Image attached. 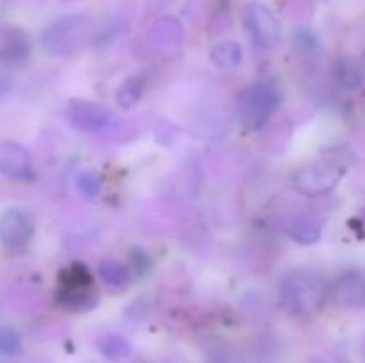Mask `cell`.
Wrapping results in <instances>:
<instances>
[{"label": "cell", "instance_id": "1", "mask_svg": "<svg viewBox=\"0 0 365 363\" xmlns=\"http://www.w3.org/2000/svg\"><path fill=\"white\" fill-rule=\"evenodd\" d=\"M328 299V285L319 273L291 269L280 280V301L294 315H312Z\"/></svg>", "mask_w": 365, "mask_h": 363}, {"label": "cell", "instance_id": "2", "mask_svg": "<svg viewBox=\"0 0 365 363\" xmlns=\"http://www.w3.org/2000/svg\"><path fill=\"white\" fill-rule=\"evenodd\" d=\"M280 102L282 95L273 82H253L246 85L237 96L239 121L248 130H260L271 120Z\"/></svg>", "mask_w": 365, "mask_h": 363}, {"label": "cell", "instance_id": "3", "mask_svg": "<svg viewBox=\"0 0 365 363\" xmlns=\"http://www.w3.org/2000/svg\"><path fill=\"white\" fill-rule=\"evenodd\" d=\"M91 34L89 18L68 14L56 18L41 31V46L48 56L64 57L77 53Z\"/></svg>", "mask_w": 365, "mask_h": 363}, {"label": "cell", "instance_id": "4", "mask_svg": "<svg viewBox=\"0 0 365 363\" xmlns=\"http://www.w3.org/2000/svg\"><path fill=\"white\" fill-rule=\"evenodd\" d=\"M56 302L70 312H86L95 308L98 302L93 276L86 265L73 263L68 265L59 276V287L56 290Z\"/></svg>", "mask_w": 365, "mask_h": 363}, {"label": "cell", "instance_id": "5", "mask_svg": "<svg viewBox=\"0 0 365 363\" xmlns=\"http://www.w3.org/2000/svg\"><path fill=\"white\" fill-rule=\"evenodd\" d=\"M342 173L344 169L341 164L331 160H316L302 166L292 174V187L307 198H319L330 194L337 187Z\"/></svg>", "mask_w": 365, "mask_h": 363}, {"label": "cell", "instance_id": "6", "mask_svg": "<svg viewBox=\"0 0 365 363\" xmlns=\"http://www.w3.org/2000/svg\"><path fill=\"white\" fill-rule=\"evenodd\" d=\"M242 23L250 39L259 48L269 50L280 41V23L264 4L250 2L242 9Z\"/></svg>", "mask_w": 365, "mask_h": 363}, {"label": "cell", "instance_id": "7", "mask_svg": "<svg viewBox=\"0 0 365 363\" xmlns=\"http://www.w3.org/2000/svg\"><path fill=\"white\" fill-rule=\"evenodd\" d=\"M34 235V223L18 209H9L0 216V246L6 251L18 253L29 246Z\"/></svg>", "mask_w": 365, "mask_h": 363}, {"label": "cell", "instance_id": "8", "mask_svg": "<svg viewBox=\"0 0 365 363\" xmlns=\"http://www.w3.org/2000/svg\"><path fill=\"white\" fill-rule=\"evenodd\" d=\"M328 299L342 308H362L365 306V273L346 270L328 285Z\"/></svg>", "mask_w": 365, "mask_h": 363}, {"label": "cell", "instance_id": "9", "mask_svg": "<svg viewBox=\"0 0 365 363\" xmlns=\"http://www.w3.org/2000/svg\"><path fill=\"white\" fill-rule=\"evenodd\" d=\"M68 121L71 127L82 132H100L113 123V112L102 103L75 100L68 105Z\"/></svg>", "mask_w": 365, "mask_h": 363}, {"label": "cell", "instance_id": "10", "mask_svg": "<svg viewBox=\"0 0 365 363\" xmlns=\"http://www.w3.org/2000/svg\"><path fill=\"white\" fill-rule=\"evenodd\" d=\"M0 174L14 180H32L34 166L29 149L14 141H0Z\"/></svg>", "mask_w": 365, "mask_h": 363}, {"label": "cell", "instance_id": "11", "mask_svg": "<svg viewBox=\"0 0 365 363\" xmlns=\"http://www.w3.org/2000/svg\"><path fill=\"white\" fill-rule=\"evenodd\" d=\"M31 56V39L21 28L7 25L0 28V66L18 68Z\"/></svg>", "mask_w": 365, "mask_h": 363}, {"label": "cell", "instance_id": "12", "mask_svg": "<svg viewBox=\"0 0 365 363\" xmlns=\"http://www.w3.org/2000/svg\"><path fill=\"white\" fill-rule=\"evenodd\" d=\"M150 38L159 48L175 50L180 46L182 39H184V31H182L180 23L175 18L164 16L153 23L152 31H150Z\"/></svg>", "mask_w": 365, "mask_h": 363}, {"label": "cell", "instance_id": "13", "mask_svg": "<svg viewBox=\"0 0 365 363\" xmlns=\"http://www.w3.org/2000/svg\"><path fill=\"white\" fill-rule=\"evenodd\" d=\"M289 235L294 242L302 246H312L319 242L321 235H323V224L316 216L310 214H302L296 217L289 226Z\"/></svg>", "mask_w": 365, "mask_h": 363}, {"label": "cell", "instance_id": "14", "mask_svg": "<svg viewBox=\"0 0 365 363\" xmlns=\"http://www.w3.org/2000/svg\"><path fill=\"white\" fill-rule=\"evenodd\" d=\"M96 345H98L100 354L106 359H109V362H121V359L128 358L132 352L130 342L116 333H109L100 337Z\"/></svg>", "mask_w": 365, "mask_h": 363}, {"label": "cell", "instance_id": "15", "mask_svg": "<svg viewBox=\"0 0 365 363\" xmlns=\"http://www.w3.org/2000/svg\"><path fill=\"white\" fill-rule=\"evenodd\" d=\"M98 276L106 281L110 287H127L130 283V267L127 263L120 262V260L114 258H106L100 262L98 265Z\"/></svg>", "mask_w": 365, "mask_h": 363}, {"label": "cell", "instance_id": "16", "mask_svg": "<svg viewBox=\"0 0 365 363\" xmlns=\"http://www.w3.org/2000/svg\"><path fill=\"white\" fill-rule=\"evenodd\" d=\"M210 60L220 70H234L242 63V50L235 41H223L210 50Z\"/></svg>", "mask_w": 365, "mask_h": 363}, {"label": "cell", "instance_id": "17", "mask_svg": "<svg viewBox=\"0 0 365 363\" xmlns=\"http://www.w3.org/2000/svg\"><path fill=\"white\" fill-rule=\"evenodd\" d=\"M143 91H145V84H143L141 77L127 78L116 89V95H114L116 96V103L121 109H130L143 98Z\"/></svg>", "mask_w": 365, "mask_h": 363}, {"label": "cell", "instance_id": "18", "mask_svg": "<svg viewBox=\"0 0 365 363\" xmlns=\"http://www.w3.org/2000/svg\"><path fill=\"white\" fill-rule=\"evenodd\" d=\"M24 347L20 333L11 326H0V356L13 358L18 356Z\"/></svg>", "mask_w": 365, "mask_h": 363}, {"label": "cell", "instance_id": "19", "mask_svg": "<svg viewBox=\"0 0 365 363\" xmlns=\"http://www.w3.org/2000/svg\"><path fill=\"white\" fill-rule=\"evenodd\" d=\"M337 73L339 80L344 85H348V88H356L360 84V70L351 60H341L337 64Z\"/></svg>", "mask_w": 365, "mask_h": 363}, {"label": "cell", "instance_id": "20", "mask_svg": "<svg viewBox=\"0 0 365 363\" xmlns=\"http://www.w3.org/2000/svg\"><path fill=\"white\" fill-rule=\"evenodd\" d=\"M78 191L88 198H95L100 191V178L96 177V173H93V171L82 173L78 177Z\"/></svg>", "mask_w": 365, "mask_h": 363}, {"label": "cell", "instance_id": "21", "mask_svg": "<svg viewBox=\"0 0 365 363\" xmlns=\"http://www.w3.org/2000/svg\"><path fill=\"white\" fill-rule=\"evenodd\" d=\"M11 89V78L9 75H6V71L0 70V100L9 93Z\"/></svg>", "mask_w": 365, "mask_h": 363}, {"label": "cell", "instance_id": "22", "mask_svg": "<svg viewBox=\"0 0 365 363\" xmlns=\"http://www.w3.org/2000/svg\"><path fill=\"white\" fill-rule=\"evenodd\" d=\"M216 363H221V362H216Z\"/></svg>", "mask_w": 365, "mask_h": 363}]
</instances>
